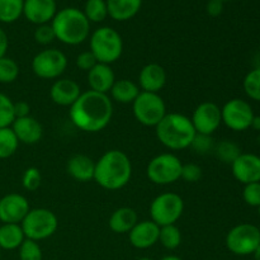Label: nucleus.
Masks as SVG:
<instances>
[{
  "label": "nucleus",
  "instance_id": "5",
  "mask_svg": "<svg viewBox=\"0 0 260 260\" xmlns=\"http://www.w3.org/2000/svg\"><path fill=\"white\" fill-rule=\"evenodd\" d=\"M90 52L101 63L112 65L119 60L123 53V40L112 27H99L89 38Z\"/></svg>",
  "mask_w": 260,
  "mask_h": 260
},
{
  "label": "nucleus",
  "instance_id": "27",
  "mask_svg": "<svg viewBox=\"0 0 260 260\" xmlns=\"http://www.w3.org/2000/svg\"><path fill=\"white\" fill-rule=\"evenodd\" d=\"M23 5L24 0H0V22L9 24L19 19L23 15Z\"/></svg>",
  "mask_w": 260,
  "mask_h": 260
},
{
  "label": "nucleus",
  "instance_id": "22",
  "mask_svg": "<svg viewBox=\"0 0 260 260\" xmlns=\"http://www.w3.org/2000/svg\"><path fill=\"white\" fill-rule=\"evenodd\" d=\"M95 161L84 154H75L69 157L66 162V172L76 182L85 183L94 179Z\"/></svg>",
  "mask_w": 260,
  "mask_h": 260
},
{
  "label": "nucleus",
  "instance_id": "7",
  "mask_svg": "<svg viewBox=\"0 0 260 260\" xmlns=\"http://www.w3.org/2000/svg\"><path fill=\"white\" fill-rule=\"evenodd\" d=\"M132 112L136 121L145 127H156L168 113L167 104L159 93L147 91H140L132 103Z\"/></svg>",
  "mask_w": 260,
  "mask_h": 260
},
{
  "label": "nucleus",
  "instance_id": "45",
  "mask_svg": "<svg viewBox=\"0 0 260 260\" xmlns=\"http://www.w3.org/2000/svg\"><path fill=\"white\" fill-rule=\"evenodd\" d=\"M250 128L255 129V131H260V116H254Z\"/></svg>",
  "mask_w": 260,
  "mask_h": 260
},
{
  "label": "nucleus",
  "instance_id": "6",
  "mask_svg": "<svg viewBox=\"0 0 260 260\" xmlns=\"http://www.w3.org/2000/svg\"><path fill=\"white\" fill-rule=\"evenodd\" d=\"M25 239L42 241L55 235L58 229V218L48 208H30L20 222Z\"/></svg>",
  "mask_w": 260,
  "mask_h": 260
},
{
  "label": "nucleus",
  "instance_id": "10",
  "mask_svg": "<svg viewBox=\"0 0 260 260\" xmlns=\"http://www.w3.org/2000/svg\"><path fill=\"white\" fill-rule=\"evenodd\" d=\"M68 68V57L57 48L42 50L33 57L32 71L37 78L43 80L58 79Z\"/></svg>",
  "mask_w": 260,
  "mask_h": 260
},
{
  "label": "nucleus",
  "instance_id": "15",
  "mask_svg": "<svg viewBox=\"0 0 260 260\" xmlns=\"http://www.w3.org/2000/svg\"><path fill=\"white\" fill-rule=\"evenodd\" d=\"M231 172L234 178L244 185L260 182V156L241 152L231 164Z\"/></svg>",
  "mask_w": 260,
  "mask_h": 260
},
{
  "label": "nucleus",
  "instance_id": "13",
  "mask_svg": "<svg viewBox=\"0 0 260 260\" xmlns=\"http://www.w3.org/2000/svg\"><path fill=\"white\" fill-rule=\"evenodd\" d=\"M190 121L196 129V134L212 136L222 123L221 108L213 102H202L193 111Z\"/></svg>",
  "mask_w": 260,
  "mask_h": 260
},
{
  "label": "nucleus",
  "instance_id": "46",
  "mask_svg": "<svg viewBox=\"0 0 260 260\" xmlns=\"http://www.w3.org/2000/svg\"><path fill=\"white\" fill-rule=\"evenodd\" d=\"M160 260H183V259L179 258V256H177V255H167Z\"/></svg>",
  "mask_w": 260,
  "mask_h": 260
},
{
  "label": "nucleus",
  "instance_id": "41",
  "mask_svg": "<svg viewBox=\"0 0 260 260\" xmlns=\"http://www.w3.org/2000/svg\"><path fill=\"white\" fill-rule=\"evenodd\" d=\"M98 63L95 56L90 52V51H84V52L79 53L78 57H76V66H78L80 70L86 71L88 73L89 70L94 68V66Z\"/></svg>",
  "mask_w": 260,
  "mask_h": 260
},
{
  "label": "nucleus",
  "instance_id": "38",
  "mask_svg": "<svg viewBox=\"0 0 260 260\" xmlns=\"http://www.w3.org/2000/svg\"><path fill=\"white\" fill-rule=\"evenodd\" d=\"M33 37H35V41L38 45L42 46L50 45V43H52L53 41L56 40L55 32H53V28L52 25H51V23H48V24L37 25Z\"/></svg>",
  "mask_w": 260,
  "mask_h": 260
},
{
  "label": "nucleus",
  "instance_id": "17",
  "mask_svg": "<svg viewBox=\"0 0 260 260\" xmlns=\"http://www.w3.org/2000/svg\"><path fill=\"white\" fill-rule=\"evenodd\" d=\"M159 234L160 226H157L154 221H139L128 233V240L134 248L145 250L159 243Z\"/></svg>",
  "mask_w": 260,
  "mask_h": 260
},
{
  "label": "nucleus",
  "instance_id": "37",
  "mask_svg": "<svg viewBox=\"0 0 260 260\" xmlns=\"http://www.w3.org/2000/svg\"><path fill=\"white\" fill-rule=\"evenodd\" d=\"M244 202L250 207H260V182L244 185Z\"/></svg>",
  "mask_w": 260,
  "mask_h": 260
},
{
  "label": "nucleus",
  "instance_id": "47",
  "mask_svg": "<svg viewBox=\"0 0 260 260\" xmlns=\"http://www.w3.org/2000/svg\"><path fill=\"white\" fill-rule=\"evenodd\" d=\"M253 255H254V259H255V260H260V245L258 246V248H256V250L254 251Z\"/></svg>",
  "mask_w": 260,
  "mask_h": 260
},
{
  "label": "nucleus",
  "instance_id": "12",
  "mask_svg": "<svg viewBox=\"0 0 260 260\" xmlns=\"http://www.w3.org/2000/svg\"><path fill=\"white\" fill-rule=\"evenodd\" d=\"M254 111L250 104L240 98L230 99L221 108L222 123L233 131L241 132L250 128L254 118Z\"/></svg>",
  "mask_w": 260,
  "mask_h": 260
},
{
  "label": "nucleus",
  "instance_id": "30",
  "mask_svg": "<svg viewBox=\"0 0 260 260\" xmlns=\"http://www.w3.org/2000/svg\"><path fill=\"white\" fill-rule=\"evenodd\" d=\"M19 141L12 127L0 128V159H8L17 152Z\"/></svg>",
  "mask_w": 260,
  "mask_h": 260
},
{
  "label": "nucleus",
  "instance_id": "8",
  "mask_svg": "<svg viewBox=\"0 0 260 260\" xmlns=\"http://www.w3.org/2000/svg\"><path fill=\"white\" fill-rule=\"evenodd\" d=\"M149 211L150 220L160 228L175 225L184 212V201L177 193L165 192L152 200Z\"/></svg>",
  "mask_w": 260,
  "mask_h": 260
},
{
  "label": "nucleus",
  "instance_id": "35",
  "mask_svg": "<svg viewBox=\"0 0 260 260\" xmlns=\"http://www.w3.org/2000/svg\"><path fill=\"white\" fill-rule=\"evenodd\" d=\"M19 260H42L43 253L40 244L30 239H25L18 248Z\"/></svg>",
  "mask_w": 260,
  "mask_h": 260
},
{
  "label": "nucleus",
  "instance_id": "48",
  "mask_svg": "<svg viewBox=\"0 0 260 260\" xmlns=\"http://www.w3.org/2000/svg\"><path fill=\"white\" fill-rule=\"evenodd\" d=\"M137 260H152V259H150V258H139Z\"/></svg>",
  "mask_w": 260,
  "mask_h": 260
},
{
  "label": "nucleus",
  "instance_id": "23",
  "mask_svg": "<svg viewBox=\"0 0 260 260\" xmlns=\"http://www.w3.org/2000/svg\"><path fill=\"white\" fill-rule=\"evenodd\" d=\"M108 17L117 22H126L136 17L142 7V0H106Z\"/></svg>",
  "mask_w": 260,
  "mask_h": 260
},
{
  "label": "nucleus",
  "instance_id": "34",
  "mask_svg": "<svg viewBox=\"0 0 260 260\" xmlns=\"http://www.w3.org/2000/svg\"><path fill=\"white\" fill-rule=\"evenodd\" d=\"M14 119V102L7 94L0 93V128L10 127Z\"/></svg>",
  "mask_w": 260,
  "mask_h": 260
},
{
  "label": "nucleus",
  "instance_id": "4",
  "mask_svg": "<svg viewBox=\"0 0 260 260\" xmlns=\"http://www.w3.org/2000/svg\"><path fill=\"white\" fill-rule=\"evenodd\" d=\"M155 134L160 144L167 149L178 151L190 147L196 129L189 117L180 113H167L155 127Z\"/></svg>",
  "mask_w": 260,
  "mask_h": 260
},
{
  "label": "nucleus",
  "instance_id": "28",
  "mask_svg": "<svg viewBox=\"0 0 260 260\" xmlns=\"http://www.w3.org/2000/svg\"><path fill=\"white\" fill-rule=\"evenodd\" d=\"M89 22L102 23L108 17V8L106 0H86L83 10Z\"/></svg>",
  "mask_w": 260,
  "mask_h": 260
},
{
  "label": "nucleus",
  "instance_id": "50",
  "mask_svg": "<svg viewBox=\"0 0 260 260\" xmlns=\"http://www.w3.org/2000/svg\"><path fill=\"white\" fill-rule=\"evenodd\" d=\"M2 251H3V250H2V249H0V258H2Z\"/></svg>",
  "mask_w": 260,
  "mask_h": 260
},
{
  "label": "nucleus",
  "instance_id": "26",
  "mask_svg": "<svg viewBox=\"0 0 260 260\" xmlns=\"http://www.w3.org/2000/svg\"><path fill=\"white\" fill-rule=\"evenodd\" d=\"M25 240L20 223H2L0 226V249L15 250Z\"/></svg>",
  "mask_w": 260,
  "mask_h": 260
},
{
  "label": "nucleus",
  "instance_id": "2",
  "mask_svg": "<svg viewBox=\"0 0 260 260\" xmlns=\"http://www.w3.org/2000/svg\"><path fill=\"white\" fill-rule=\"evenodd\" d=\"M131 177V160L128 155L121 150H109L95 161L93 180L103 189H122L128 184Z\"/></svg>",
  "mask_w": 260,
  "mask_h": 260
},
{
  "label": "nucleus",
  "instance_id": "33",
  "mask_svg": "<svg viewBox=\"0 0 260 260\" xmlns=\"http://www.w3.org/2000/svg\"><path fill=\"white\" fill-rule=\"evenodd\" d=\"M243 88L249 98L260 102V68L253 69L246 74L243 81Z\"/></svg>",
  "mask_w": 260,
  "mask_h": 260
},
{
  "label": "nucleus",
  "instance_id": "11",
  "mask_svg": "<svg viewBox=\"0 0 260 260\" xmlns=\"http://www.w3.org/2000/svg\"><path fill=\"white\" fill-rule=\"evenodd\" d=\"M226 248L235 255H250L260 245V230L251 223H240L226 235Z\"/></svg>",
  "mask_w": 260,
  "mask_h": 260
},
{
  "label": "nucleus",
  "instance_id": "3",
  "mask_svg": "<svg viewBox=\"0 0 260 260\" xmlns=\"http://www.w3.org/2000/svg\"><path fill=\"white\" fill-rule=\"evenodd\" d=\"M51 25L56 40L68 46L81 45L90 35V22L86 19L83 10L78 8H63L57 10Z\"/></svg>",
  "mask_w": 260,
  "mask_h": 260
},
{
  "label": "nucleus",
  "instance_id": "40",
  "mask_svg": "<svg viewBox=\"0 0 260 260\" xmlns=\"http://www.w3.org/2000/svg\"><path fill=\"white\" fill-rule=\"evenodd\" d=\"M202 178V168L194 162H187L182 167V175L180 179L188 183H197Z\"/></svg>",
  "mask_w": 260,
  "mask_h": 260
},
{
  "label": "nucleus",
  "instance_id": "39",
  "mask_svg": "<svg viewBox=\"0 0 260 260\" xmlns=\"http://www.w3.org/2000/svg\"><path fill=\"white\" fill-rule=\"evenodd\" d=\"M190 147H192L196 152H198V154H207V152H210L211 150L215 147V145H213L212 136H208V135L196 134L194 140H193Z\"/></svg>",
  "mask_w": 260,
  "mask_h": 260
},
{
  "label": "nucleus",
  "instance_id": "18",
  "mask_svg": "<svg viewBox=\"0 0 260 260\" xmlns=\"http://www.w3.org/2000/svg\"><path fill=\"white\" fill-rule=\"evenodd\" d=\"M81 93L83 91H81L80 85L75 80L68 78H58L51 85L50 98L57 106L70 108Z\"/></svg>",
  "mask_w": 260,
  "mask_h": 260
},
{
  "label": "nucleus",
  "instance_id": "1",
  "mask_svg": "<svg viewBox=\"0 0 260 260\" xmlns=\"http://www.w3.org/2000/svg\"><path fill=\"white\" fill-rule=\"evenodd\" d=\"M69 117L75 127L84 132L96 134L111 123L113 102L108 94L88 90L80 94L69 109Z\"/></svg>",
  "mask_w": 260,
  "mask_h": 260
},
{
  "label": "nucleus",
  "instance_id": "21",
  "mask_svg": "<svg viewBox=\"0 0 260 260\" xmlns=\"http://www.w3.org/2000/svg\"><path fill=\"white\" fill-rule=\"evenodd\" d=\"M116 74L111 65L98 62L88 71V85L90 90L96 93L108 94L116 81Z\"/></svg>",
  "mask_w": 260,
  "mask_h": 260
},
{
  "label": "nucleus",
  "instance_id": "44",
  "mask_svg": "<svg viewBox=\"0 0 260 260\" xmlns=\"http://www.w3.org/2000/svg\"><path fill=\"white\" fill-rule=\"evenodd\" d=\"M8 47H9V38H8V35L5 33V30L3 28H0V58L7 56Z\"/></svg>",
  "mask_w": 260,
  "mask_h": 260
},
{
  "label": "nucleus",
  "instance_id": "24",
  "mask_svg": "<svg viewBox=\"0 0 260 260\" xmlns=\"http://www.w3.org/2000/svg\"><path fill=\"white\" fill-rule=\"evenodd\" d=\"M137 222H139V216L134 208L121 207L112 213L108 226L116 234H128Z\"/></svg>",
  "mask_w": 260,
  "mask_h": 260
},
{
  "label": "nucleus",
  "instance_id": "36",
  "mask_svg": "<svg viewBox=\"0 0 260 260\" xmlns=\"http://www.w3.org/2000/svg\"><path fill=\"white\" fill-rule=\"evenodd\" d=\"M41 183H42V174L38 168L30 167L24 170L22 177V185L25 190L35 192L41 187Z\"/></svg>",
  "mask_w": 260,
  "mask_h": 260
},
{
  "label": "nucleus",
  "instance_id": "20",
  "mask_svg": "<svg viewBox=\"0 0 260 260\" xmlns=\"http://www.w3.org/2000/svg\"><path fill=\"white\" fill-rule=\"evenodd\" d=\"M167 71L159 63H147L140 70L139 88L147 93H159L167 84Z\"/></svg>",
  "mask_w": 260,
  "mask_h": 260
},
{
  "label": "nucleus",
  "instance_id": "16",
  "mask_svg": "<svg viewBox=\"0 0 260 260\" xmlns=\"http://www.w3.org/2000/svg\"><path fill=\"white\" fill-rule=\"evenodd\" d=\"M57 13L56 0H24L23 15L36 25L48 24Z\"/></svg>",
  "mask_w": 260,
  "mask_h": 260
},
{
  "label": "nucleus",
  "instance_id": "19",
  "mask_svg": "<svg viewBox=\"0 0 260 260\" xmlns=\"http://www.w3.org/2000/svg\"><path fill=\"white\" fill-rule=\"evenodd\" d=\"M12 129L17 136L19 144L35 145L41 141L43 136V127L40 121L32 116L15 118L12 123Z\"/></svg>",
  "mask_w": 260,
  "mask_h": 260
},
{
  "label": "nucleus",
  "instance_id": "32",
  "mask_svg": "<svg viewBox=\"0 0 260 260\" xmlns=\"http://www.w3.org/2000/svg\"><path fill=\"white\" fill-rule=\"evenodd\" d=\"M215 152L221 161L231 165L235 161L236 157L241 154V150L235 142L230 141V140H223L220 144L216 145Z\"/></svg>",
  "mask_w": 260,
  "mask_h": 260
},
{
  "label": "nucleus",
  "instance_id": "9",
  "mask_svg": "<svg viewBox=\"0 0 260 260\" xmlns=\"http://www.w3.org/2000/svg\"><path fill=\"white\" fill-rule=\"evenodd\" d=\"M183 162L170 152H164L152 157L146 168V175L156 185H169L178 182L182 175Z\"/></svg>",
  "mask_w": 260,
  "mask_h": 260
},
{
  "label": "nucleus",
  "instance_id": "42",
  "mask_svg": "<svg viewBox=\"0 0 260 260\" xmlns=\"http://www.w3.org/2000/svg\"><path fill=\"white\" fill-rule=\"evenodd\" d=\"M223 10V3L221 0H208L206 12L210 17H218Z\"/></svg>",
  "mask_w": 260,
  "mask_h": 260
},
{
  "label": "nucleus",
  "instance_id": "29",
  "mask_svg": "<svg viewBox=\"0 0 260 260\" xmlns=\"http://www.w3.org/2000/svg\"><path fill=\"white\" fill-rule=\"evenodd\" d=\"M159 243L168 250H175L182 244V233L177 225H167L160 228Z\"/></svg>",
  "mask_w": 260,
  "mask_h": 260
},
{
  "label": "nucleus",
  "instance_id": "14",
  "mask_svg": "<svg viewBox=\"0 0 260 260\" xmlns=\"http://www.w3.org/2000/svg\"><path fill=\"white\" fill-rule=\"evenodd\" d=\"M29 202L19 193H8L0 198L2 223H20L29 212Z\"/></svg>",
  "mask_w": 260,
  "mask_h": 260
},
{
  "label": "nucleus",
  "instance_id": "51",
  "mask_svg": "<svg viewBox=\"0 0 260 260\" xmlns=\"http://www.w3.org/2000/svg\"><path fill=\"white\" fill-rule=\"evenodd\" d=\"M259 216H260V207H259Z\"/></svg>",
  "mask_w": 260,
  "mask_h": 260
},
{
  "label": "nucleus",
  "instance_id": "49",
  "mask_svg": "<svg viewBox=\"0 0 260 260\" xmlns=\"http://www.w3.org/2000/svg\"><path fill=\"white\" fill-rule=\"evenodd\" d=\"M221 2H222V3H225V2H230V0H221Z\"/></svg>",
  "mask_w": 260,
  "mask_h": 260
},
{
  "label": "nucleus",
  "instance_id": "25",
  "mask_svg": "<svg viewBox=\"0 0 260 260\" xmlns=\"http://www.w3.org/2000/svg\"><path fill=\"white\" fill-rule=\"evenodd\" d=\"M140 91L141 90L136 83L128 80V79H119V80L114 81L108 94H111L109 98L112 99V102L114 101L119 104H132Z\"/></svg>",
  "mask_w": 260,
  "mask_h": 260
},
{
  "label": "nucleus",
  "instance_id": "31",
  "mask_svg": "<svg viewBox=\"0 0 260 260\" xmlns=\"http://www.w3.org/2000/svg\"><path fill=\"white\" fill-rule=\"evenodd\" d=\"M19 65L13 58L4 56L0 58V84H12L19 76Z\"/></svg>",
  "mask_w": 260,
  "mask_h": 260
},
{
  "label": "nucleus",
  "instance_id": "43",
  "mask_svg": "<svg viewBox=\"0 0 260 260\" xmlns=\"http://www.w3.org/2000/svg\"><path fill=\"white\" fill-rule=\"evenodd\" d=\"M30 107L27 102L20 101L14 103V116L15 118H22V117L30 116Z\"/></svg>",
  "mask_w": 260,
  "mask_h": 260
}]
</instances>
